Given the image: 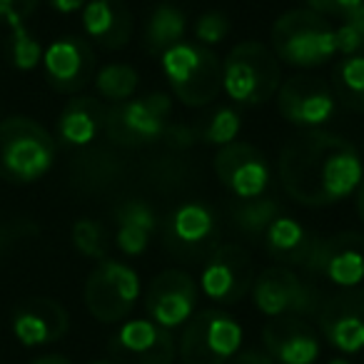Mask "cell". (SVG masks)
Wrapping results in <instances>:
<instances>
[{
	"instance_id": "obj_1",
	"label": "cell",
	"mask_w": 364,
	"mask_h": 364,
	"mask_svg": "<svg viewBox=\"0 0 364 364\" xmlns=\"http://www.w3.org/2000/svg\"><path fill=\"white\" fill-rule=\"evenodd\" d=\"M279 180L294 203L329 208L357 193L364 180V160L349 140L317 127L282 147Z\"/></svg>"
},
{
	"instance_id": "obj_2",
	"label": "cell",
	"mask_w": 364,
	"mask_h": 364,
	"mask_svg": "<svg viewBox=\"0 0 364 364\" xmlns=\"http://www.w3.org/2000/svg\"><path fill=\"white\" fill-rule=\"evenodd\" d=\"M55 137L31 117H8L0 122V180L31 185L46 177L55 162Z\"/></svg>"
},
{
	"instance_id": "obj_3",
	"label": "cell",
	"mask_w": 364,
	"mask_h": 364,
	"mask_svg": "<svg viewBox=\"0 0 364 364\" xmlns=\"http://www.w3.org/2000/svg\"><path fill=\"white\" fill-rule=\"evenodd\" d=\"M272 50L279 63L292 68H319L337 55V41H334V26L329 18L309 11V8H294L274 21Z\"/></svg>"
},
{
	"instance_id": "obj_4",
	"label": "cell",
	"mask_w": 364,
	"mask_h": 364,
	"mask_svg": "<svg viewBox=\"0 0 364 364\" xmlns=\"http://www.w3.org/2000/svg\"><path fill=\"white\" fill-rule=\"evenodd\" d=\"M160 68L172 95L188 107L210 105L223 92V60L200 43L172 46L160 55Z\"/></svg>"
},
{
	"instance_id": "obj_5",
	"label": "cell",
	"mask_w": 364,
	"mask_h": 364,
	"mask_svg": "<svg viewBox=\"0 0 364 364\" xmlns=\"http://www.w3.org/2000/svg\"><path fill=\"white\" fill-rule=\"evenodd\" d=\"M279 82L282 70L277 55L259 41L237 43L223 60V92L237 105H262L277 95Z\"/></svg>"
},
{
	"instance_id": "obj_6",
	"label": "cell",
	"mask_w": 364,
	"mask_h": 364,
	"mask_svg": "<svg viewBox=\"0 0 364 364\" xmlns=\"http://www.w3.org/2000/svg\"><path fill=\"white\" fill-rule=\"evenodd\" d=\"M245 329L223 309H203L185 322L177 342L182 364H228L242 352Z\"/></svg>"
},
{
	"instance_id": "obj_7",
	"label": "cell",
	"mask_w": 364,
	"mask_h": 364,
	"mask_svg": "<svg viewBox=\"0 0 364 364\" xmlns=\"http://www.w3.org/2000/svg\"><path fill=\"white\" fill-rule=\"evenodd\" d=\"M172 115V97L167 92H150L112 102L105 115V137L120 147H145L162 142Z\"/></svg>"
},
{
	"instance_id": "obj_8",
	"label": "cell",
	"mask_w": 364,
	"mask_h": 364,
	"mask_svg": "<svg viewBox=\"0 0 364 364\" xmlns=\"http://www.w3.org/2000/svg\"><path fill=\"white\" fill-rule=\"evenodd\" d=\"M142 297L140 274L125 262L117 259H100L97 267L85 279V307L97 322L115 324L122 322L135 309Z\"/></svg>"
},
{
	"instance_id": "obj_9",
	"label": "cell",
	"mask_w": 364,
	"mask_h": 364,
	"mask_svg": "<svg viewBox=\"0 0 364 364\" xmlns=\"http://www.w3.org/2000/svg\"><path fill=\"white\" fill-rule=\"evenodd\" d=\"M252 302L259 314L269 319L277 317H302L319 309L322 297L319 292L302 279L292 267L284 264H272L262 269L252 282Z\"/></svg>"
},
{
	"instance_id": "obj_10",
	"label": "cell",
	"mask_w": 364,
	"mask_h": 364,
	"mask_svg": "<svg viewBox=\"0 0 364 364\" xmlns=\"http://www.w3.org/2000/svg\"><path fill=\"white\" fill-rule=\"evenodd\" d=\"M255 262L247 247L237 242L218 245L210 252L203 272H200V289L208 299L218 304H235L252 289Z\"/></svg>"
},
{
	"instance_id": "obj_11",
	"label": "cell",
	"mask_w": 364,
	"mask_h": 364,
	"mask_svg": "<svg viewBox=\"0 0 364 364\" xmlns=\"http://www.w3.org/2000/svg\"><path fill=\"white\" fill-rule=\"evenodd\" d=\"M277 110L289 125L317 130L337 110V95L332 85L317 75H294L279 82Z\"/></svg>"
},
{
	"instance_id": "obj_12",
	"label": "cell",
	"mask_w": 364,
	"mask_h": 364,
	"mask_svg": "<svg viewBox=\"0 0 364 364\" xmlns=\"http://www.w3.org/2000/svg\"><path fill=\"white\" fill-rule=\"evenodd\" d=\"M215 175L235 195V200H252L267 195L272 172H269V162L257 147L235 140L218 150Z\"/></svg>"
},
{
	"instance_id": "obj_13",
	"label": "cell",
	"mask_w": 364,
	"mask_h": 364,
	"mask_svg": "<svg viewBox=\"0 0 364 364\" xmlns=\"http://www.w3.org/2000/svg\"><path fill=\"white\" fill-rule=\"evenodd\" d=\"M307 269L339 289L359 287L364 282V235L337 232L317 240Z\"/></svg>"
},
{
	"instance_id": "obj_14",
	"label": "cell",
	"mask_w": 364,
	"mask_h": 364,
	"mask_svg": "<svg viewBox=\"0 0 364 364\" xmlns=\"http://www.w3.org/2000/svg\"><path fill=\"white\" fill-rule=\"evenodd\" d=\"M198 307V282L185 269H162L145 294L147 317L165 329L185 327Z\"/></svg>"
},
{
	"instance_id": "obj_15",
	"label": "cell",
	"mask_w": 364,
	"mask_h": 364,
	"mask_svg": "<svg viewBox=\"0 0 364 364\" xmlns=\"http://www.w3.org/2000/svg\"><path fill=\"white\" fill-rule=\"evenodd\" d=\"M322 337L342 354L364 352V289H344L317 309Z\"/></svg>"
},
{
	"instance_id": "obj_16",
	"label": "cell",
	"mask_w": 364,
	"mask_h": 364,
	"mask_svg": "<svg viewBox=\"0 0 364 364\" xmlns=\"http://www.w3.org/2000/svg\"><path fill=\"white\" fill-rule=\"evenodd\" d=\"M115 364H172L177 342L170 329L160 327L150 317L122 322L112 337Z\"/></svg>"
},
{
	"instance_id": "obj_17",
	"label": "cell",
	"mask_w": 364,
	"mask_h": 364,
	"mask_svg": "<svg viewBox=\"0 0 364 364\" xmlns=\"http://www.w3.org/2000/svg\"><path fill=\"white\" fill-rule=\"evenodd\" d=\"M43 68L50 87L63 95H75L95 75V53L82 38L68 36L43 50Z\"/></svg>"
},
{
	"instance_id": "obj_18",
	"label": "cell",
	"mask_w": 364,
	"mask_h": 364,
	"mask_svg": "<svg viewBox=\"0 0 364 364\" xmlns=\"http://www.w3.org/2000/svg\"><path fill=\"white\" fill-rule=\"evenodd\" d=\"M220 225L215 213L203 203H182L167 218L165 240L180 257H203L218 247Z\"/></svg>"
},
{
	"instance_id": "obj_19",
	"label": "cell",
	"mask_w": 364,
	"mask_h": 364,
	"mask_svg": "<svg viewBox=\"0 0 364 364\" xmlns=\"http://www.w3.org/2000/svg\"><path fill=\"white\" fill-rule=\"evenodd\" d=\"M13 334L26 347H46L65 337L70 314L60 302L50 297H33L18 304L13 312Z\"/></svg>"
},
{
	"instance_id": "obj_20",
	"label": "cell",
	"mask_w": 364,
	"mask_h": 364,
	"mask_svg": "<svg viewBox=\"0 0 364 364\" xmlns=\"http://www.w3.org/2000/svg\"><path fill=\"white\" fill-rule=\"evenodd\" d=\"M262 342L277 364H314L322 354V342L314 327L292 314L264 324Z\"/></svg>"
},
{
	"instance_id": "obj_21",
	"label": "cell",
	"mask_w": 364,
	"mask_h": 364,
	"mask_svg": "<svg viewBox=\"0 0 364 364\" xmlns=\"http://www.w3.org/2000/svg\"><path fill=\"white\" fill-rule=\"evenodd\" d=\"M80 13L82 31L95 46L120 50L130 43L132 13L125 0H87Z\"/></svg>"
},
{
	"instance_id": "obj_22",
	"label": "cell",
	"mask_w": 364,
	"mask_h": 364,
	"mask_svg": "<svg viewBox=\"0 0 364 364\" xmlns=\"http://www.w3.org/2000/svg\"><path fill=\"white\" fill-rule=\"evenodd\" d=\"M264 237V250L274 262L284 264V267H309V259L317 247V240L299 220L292 215H277L272 225L267 228Z\"/></svg>"
},
{
	"instance_id": "obj_23",
	"label": "cell",
	"mask_w": 364,
	"mask_h": 364,
	"mask_svg": "<svg viewBox=\"0 0 364 364\" xmlns=\"http://www.w3.org/2000/svg\"><path fill=\"white\" fill-rule=\"evenodd\" d=\"M105 115L107 107L97 97H75L58 117V140L68 147H87L100 132H105Z\"/></svg>"
},
{
	"instance_id": "obj_24",
	"label": "cell",
	"mask_w": 364,
	"mask_h": 364,
	"mask_svg": "<svg viewBox=\"0 0 364 364\" xmlns=\"http://www.w3.org/2000/svg\"><path fill=\"white\" fill-rule=\"evenodd\" d=\"M115 247L127 257H140L157 232V215L142 200H127L115 210Z\"/></svg>"
},
{
	"instance_id": "obj_25",
	"label": "cell",
	"mask_w": 364,
	"mask_h": 364,
	"mask_svg": "<svg viewBox=\"0 0 364 364\" xmlns=\"http://www.w3.org/2000/svg\"><path fill=\"white\" fill-rule=\"evenodd\" d=\"M185 36H188V16L177 6L162 3L152 11L145 26V50L160 58L172 46L185 41Z\"/></svg>"
},
{
	"instance_id": "obj_26",
	"label": "cell",
	"mask_w": 364,
	"mask_h": 364,
	"mask_svg": "<svg viewBox=\"0 0 364 364\" xmlns=\"http://www.w3.org/2000/svg\"><path fill=\"white\" fill-rule=\"evenodd\" d=\"M232 223L247 237H262L267 232V228L272 225V220L277 215H282V208L274 198L259 195L252 200H235L232 205Z\"/></svg>"
},
{
	"instance_id": "obj_27",
	"label": "cell",
	"mask_w": 364,
	"mask_h": 364,
	"mask_svg": "<svg viewBox=\"0 0 364 364\" xmlns=\"http://www.w3.org/2000/svg\"><path fill=\"white\" fill-rule=\"evenodd\" d=\"M332 90L349 110L364 112V55H349L337 63Z\"/></svg>"
},
{
	"instance_id": "obj_28",
	"label": "cell",
	"mask_w": 364,
	"mask_h": 364,
	"mask_svg": "<svg viewBox=\"0 0 364 364\" xmlns=\"http://www.w3.org/2000/svg\"><path fill=\"white\" fill-rule=\"evenodd\" d=\"M140 85V75L132 65L125 63H110L95 73V90L107 102H125L135 95Z\"/></svg>"
},
{
	"instance_id": "obj_29",
	"label": "cell",
	"mask_w": 364,
	"mask_h": 364,
	"mask_svg": "<svg viewBox=\"0 0 364 364\" xmlns=\"http://www.w3.org/2000/svg\"><path fill=\"white\" fill-rule=\"evenodd\" d=\"M240 130H242V117L235 107H215L210 112V117L205 120L203 132H200V140L205 145H213V147H225L230 142H235L240 137Z\"/></svg>"
},
{
	"instance_id": "obj_30",
	"label": "cell",
	"mask_w": 364,
	"mask_h": 364,
	"mask_svg": "<svg viewBox=\"0 0 364 364\" xmlns=\"http://www.w3.org/2000/svg\"><path fill=\"white\" fill-rule=\"evenodd\" d=\"M70 237H73L75 250L82 257L97 259V262L107 257V247H110V242H107V230H105V225L97 223V220L80 218L73 225Z\"/></svg>"
},
{
	"instance_id": "obj_31",
	"label": "cell",
	"mask_w": 364,
	"mask_h": 364,
	"mask_svg": "<svg viewBox=\"0 0 364 364\" xmlns=\"http://www.w3.org/2000/svg\"><path fill=\"white\" fill-rule=\"evenodd\" d=\"M11 28V63L18 70H36L43 63V46L26 28V23H16Z\"/></svg>"
},
{
	"instance_id": "obj_32",
	"label": "cell",
	"mask_w": 364,
	"mask_h": 364,
	"mask_svg": "<svg viewBox=\"0 0 364 364\" xmlns=\"http://www.w3.org/2000/svg\"><path fill=\"white\" fill-rule=\"evenodd\" d=\"M334 41H337V55H364V3L354 13L334 26Z\"/></svg>"
},
{
	"instance_id": "obj_33",
	"label": "cell",
	"mask_w": 364,
	"mask_h": 364,
	"mask_svg": "<svg viewBox=\"0 0 364 364\" xmlns=\"http://www.w3.org/2000/svg\"><path fill=\"white\" fill-rule=\"evenodd\" d=\"M230 18L220 11H210V13H203L195 23V41L205 48H213V46H220L225 38L230 36Z\"/></svg>"
},
{
	"instance_id": "obj_34",
	"label": "cell",
	"mask_w": 364,
	"mask_h": 364,
	"mask_svg": "<svg viewBox=\"0 0 364 364\" xmlns=\"http://www.w3.org/2000/svg\"><path fill=\"white\" fill-rule=\"evenodd\" d=\"M41 0H0V21L6 26L26 23L38 11Z\"/></svg>"
},
{
	"instance_id": "obj_35",
	"label": "cell",
	"mask_w": 364,
	"mask_h": 364,
	"mask_svg": "<svg viewBox=\"0 0 364 364\" xmlns=\"http://www.w3.org/2000/svg\"><path fill=\"white\" fill-rule=\"evenodd\" d=\"M309 11L319 13L324 18H347L349 13H354L364 0H304Z\"/></svg>"
},
{
	"instance_id": "obj_36",
	"label": "cell",
	"mask_w": 364,
	"mask_h": 364,
	"mask_svg": "<svg viewBox=\"0 0 364 364\" xmlns=\"http://www.w3.org/2000/svg\"><path fill=\"white\" fill-rule=\"evenodd\" d=\"M228 364H274V359L267 352H257V349H247V352H240L230 359Z\"/></svg>"
},
{
	"instance_id": "obj_37",
	"label": "cell",
	"mask_w": 364,
	"mask_h": 364,
	"mask_svg": "<svg viewBox=\"0 0 364 364\" xmlns=\"http://www.w3.org/2000/svg\"><path fill=\"white\" fill-rule=\"evenodd\" d=\"M48 3H50L53 11L60 13V16H73V13L85 8L87 0H48Z\"/></svg>"
},
{
	"instance_id": "obj_38",
	"label": "cell",
	"mask_w": 364,
	"mask_h": 364,
	"mask_svg": "<svg viewBox=\"0 0 364 364\" xmlns=\"http://www.w3.org/2000/svg\"><path fill=\"white\" fill-rule=\"evenodd\" d=\"M31 364H73V362L68 357H63V354H46V357L33 359Z\"/></svg>"
},
{
	"instance_id": "obj_39",
	"label": "cell",
	"mask_w": 364,
	"mask_h": 364,
	"mask_svg": "<svg viewBox=\"0 0 364 364\" xmlns=\"http://www.w3.org/2000/svg\"><path fill=\"white\" fill-rule=\"evenodd\" d=\"M354 195H357V203H354V205H357V215H359V220L364 223V180L359 182V188H357V193H354Z\"/></svg>"
},
{
	"instance_id": "obj_40",
	"label": "cell",
	"mask_w": 364,
	"mask_h": 364,
	"mask_svg": "<svg viewBox=\"0 0 364 364\" xmlns=\"http://www.w3.org/2000/svg\"><path fill=\"white\" fill-rule=\"evenodd\" d=\"M327 364H352L347 357H332V359H327Z\"/></svg>"
},
{
	"instance_id": "obj_41",
	"label": "cell",
	"mask_w": 364,
	"mask_h": 364,
	"mask_svg": "<svg viewBox=\"0 0 364 364\" xmlns=\"http://www.w3.org/2000/svg\"><path fill=\"white\" fill-rule=\"evenodd\" d=\"M6 242H8V232L0 228V250H3V245H6Z\"/></svg>"
},
{
	"instance_id": "obj_42",
	"label": "cell",
	"mask_w": 364,
	"mask_h": 364,
	"mask_svg": "<svg viewBox=\"0 0 364 364\" xmlns=\"http://www.w3.org/2000/svg\"><path fill=\"white\" fill-rule=\"evenodd\" d=\"M92 364H115V362H92Z\"/></svg>"
}]
</instances>
